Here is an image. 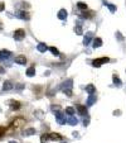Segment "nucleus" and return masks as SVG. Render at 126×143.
<instances>
[{"instance_id": "1", "label": "nucleus", "mask_w": 126, "mask_h": 143, "mask_svg": "<svg viewBox=\"0 0 126 143\" xmlns=\"http://www.w3.org/2000/svg\"><path fill=\"white\" fill-rule=\"evenodd\" d=\"M108 61H110L108 57L97 58V60H93V61H92V66H93V67H100V66H102L104 63H107Z\"/></svg>"}, {"instance_id": "8", "label": "nucleus", "mask_w": 126, "mask_h": 143, "mask_svg": "<svg viewBox=\"0 0 126 143\" xmlns=\"http://www.w3.org/2000/svg\"><path fill=\"white\" fill-rule=\"evenodd\" d=\"M67 10L66 9H61L59 12H58V14H57V17H58V19H61V20H64L66 18H67Z\"/></svg>"}, {"instance_id": "24", "label": "nucleus", "mask_w": 126, "mask_h": 143, "mask_svg": "<svg viewBox=\"0 0 126 143\" xmlns=\"http://www.w3.org/2000/svg\"><path fill=\"white\" fill-rule=\"evenodd\" d=\"M66 113H67V114H68V115H71V116H72V115L75 114V109H73V108H72V107L66 108Z\"/></svg>"}, {"instance_id": "3", "label": "nucleus", "mask_w": 126, "mask_h": 143, "mask_svg": "<svg viewBox=\"0 0 126 143\" xmlns=\"http://www.w3.org/2000/svg\"><path fill=\"white\" fill-rule=\"evenodd\" d=\"M54 114H56V119L58 124H66V115L63 114L62 112H54Z\"/></svg>"}, {"instance_id": "31", "label": "nucleus", "mask_w": 126, "mask_h": 143, "mask_svg": "<svg viewBox=\"0 0 126 143\" xmlns=\"http://www.w3.org/2000/svg\"><path fill=\"white\" fill-rule=\"evenodd\" d=\"M116 36H117V38H119L120 41H122V39H124V37L121 36V33H120V32H117V33H116Z\"/></svg>"}, {"instance_id": "19", "label": "nucleus", "mask_w": 126, "mask_h": 143, "mask_svg": "<svg viewBox=\"0 0 126 143\" xmlns=\"http://www.w3.org/2000/svg\"><path fill=\"white\" fill-rule=\"evenodd\" d=\"M91 38H92V33H87L83 38V44L84 46H88L90 42H91Z\"/></svg>"}, {"instance_id": "33", "label": "nucleus", "mask_w": 126, "mask_h": 143, "mask_svg": "<svg viewBox=\"0 0 126 143\" xmlns=\"http://www.w3.org/2000/svg\"><path fill=\"white\" fill-rule=\"evenodd\" d=\"M5 132V128H3V127H0V137L3 136V133Z\"/></svg>"}, {"instance_id": "37", "label": "nucleus", "mask_w": 126, "mask_h": 143, "mask_svg": "<svg viewBox=\"0 0 126 143\" xmlns=\"http://www.w3.org/2000/svg\"><path fill=\"white\" fill-rule=\"evenodd\" d=\"M1 27H3V25H1V22H0V28H1Z\"/></svg>"}, {"instance_id": "27", "label": "nucleus", "mask_w": 126, "mask_h": 143, "mask_svg": "<svg viewBox=\"0 0 126 143\" xmlns=\"http://www.w3.org/2000/svg\"><path fill=\"white\" fill-rule=\"evenodd\" d=\"M49 139V137H48V134H43L42 137H41V142L42 143H47V141Z\"/></svg>"}, {"instance_id": "18", "label": "nucleus", "mask_w": 126, "mask_h": 143, "mask_svg": "<svg viewBox=\"0 0 126 143\" xmlns=\"http://www.w3.org/2000/svg\"><path fill=\"white\" fill-rule=\"evenodd\" d=\"M86 91L90 94V95H93V94H95V91H96V87L92 85V84H90V85L86 86Z\"/></svg>"}, {"instance_id": "14", "label": "nucleus", "mask_w": 126, "mask_h": 143, "mask_svg": "<svg viewBox=\"0 0 126 143\" xmlns=\"http://www.w3.org/2000/svg\"><path fill=\"white\" fill-rule=\"evenodd\" d=\"M9 104H10V108H12L13 110H16V109H19V108H20V103H19V101L10 100V101H9Z\"/></svg>"}, {"instance_id": "16", "label": "nucleus", "mask_w": 126, "mask_h": 143, "mask_svg": "<svg viewBox=\"0 0 126 143\" xmlns=\"http://www.w3.org/2000/svg\"><path fill=\"white\" fill-rule=\"evenodd\" d=\"M14 86H13V84L10 82V81H5L4 82V85H3V90L4 91H9V90H12Z\"/></svg>"}, {"instance_id": "7", "label": "nucleus", "mask_w": 126, "mask_h": 143, "mask_svg": "<svg viewBox=\"0 0 126 143\" xmlns=\"http://www.w3.org/2000/svg\"><path fill=\"white\" fill-rule=\"evenodd\" d=\"M12 56V52L8 50H1L0 51V60H8Z\"/></svg>"}, {"instance_id": "10", "label": "nucleus", "mask_w": 126, "mask_h": 143, "mask_svg": "<svg viewBox=\"0 0 126 143\" xmlns=\"http://www.w3.org/2000/svg\"><path fill=\"white\" fill-rule=\"evenodd\" d=\"M47 50H48V47H47L45 43H39V44H37V51H39L41 53H44Z\"/></svg>"}, {"instance_id": "38", "label": "nucleus", "mask_w": 126, "mask_h": 143, "mask_svg": "<svg viewBox=\"0 0 126 143\" xmlns=\"http://www.w3.org/2000/svg\"><path fill=\"white\" fill-rule=\"evenodd\" d=\"M61 143H67V142H61Z\"/></svg>"}, {"instance_id": "5", "label": "nucleus", "mask_w": 126, "mask_h": 143, "mask_svg": "<svg viewBox=\"0 0 126 143\" xmlns=\"http://www.w3.org/2000/svg\"><path fill=\"white\" fill-rule=\"evenodd\" d=\"M72 84H73V81L72 80H67V81H64L62 85H61V89H62V91H66V90H72Z\"/></svg>"}, {"instance_id": "9", "label": "nucleus", "mask_w": 126, "mask_h": 143, "mask_svg": "<svg viewBox=\"0 0 126 143\" xmlns=\"http://www.w3.org/2000/svg\"><path fill=\"white\" fill-rule=\"evenodd\" d=\"M15 63L25 65L27 63V58H25V56H16V57H15Z\"/></svg>"}, {"instance_id": "34", "label": "nucleus", "mask_w": 126, "mask_h": 143, "mask_svg": "<svg viewBox=\"0 0 126 143\" xmlns=\"http://www.w3.org/2000/svg\"><path fill=\"white\" fill-rule=\"evenodd\" d=\"M4 10V3H0V12Z\"/></svg>"}, {"instance_id": "12", "label": "nucleus", "mask_w": 126, "mask_h": 143, "mask_svg": "<svg viewBox=\"0 0 126 143\" xmlns=\"http://www.w3.org/2000/svg\"><path fill=\"white\" fill-rule=\"evenodd\" d=\"M95 103H96V95H95V94H93V95H90L88 99H87V107H92Z\"/></svg>"}, {"instance_id": "32", "label": "nucleus", "mask_w": 126, "mask_h": 143, "mask_svg": "<svg viewBox=\"0 0 126 143\" xmlns=\"http://www.w3.org/2000/svg\"><path fill=\"white\" fill-rule=\"evenodd\" d=\"M82 18H90V15H88V13H82V15H81Z\"/></svg>"}, {"instance_id": "28", "label": "nucleus", "mask_w": 126, "mask_h": 143, "mask_svg": "<svg viewBox=\"0 0 126 143\" xmlns=\"http://www.w3.org/2000/svg\"><path fill=\"white\" fill-rule=\"evenodd\" d=\"M75 32H76L77 34H82V28H81V25H77V27H75Z\"/></svg>"}, {"instance_id": "26", "label": "nucleus", "mask_w": 126, "mask_h": 143, "mask_svg": "<svg viewBox=\"0 0 126 143\" xmlns=\"http://www.w3.org/2000/svg\"><path fill=\"white\" fill-rule=\"evenodd\" d=\"M49 51H50L54 56H59V51L57 50L56 47H49Z\"/></svg>"}, {"instance_id": "21", "label": "nucleus", "mask_w": 126, "mask_h": 143, "mask_svg": "<svg viewBox=\"0 0 126 143\" xmlns=\"http://www.w3.org/2000/svg\"><path fill=\"white\" fill-rule=\"evenodd\" d=\"M104 5L108 8L111 13H115V12H116V7H115L113 4H110V3H107V1H104Z\"/></svg>"}, {"instance_id": "13", "label": "nucleus", "mask_w": 126, "mask_h": 143, "mask_svg": "<svg viewBox=\"0 0 126 143\" xmlns=\"http://www.w3.org/2000/svg\"><path fill=\"white\" fill-rule=\"evenodd\" d=\"M49 139H52V141H61L62 139V136L61 134H58V133H50L48 134Z\"/></svg>"}, {"instance_id": "22", "label": "nucleus", "mask_w": 126, "mask_h": 143, "mask_svg": "<svg viewBox=\"0 0 126 143\" xmlns=\"http://www.w3.org/2000/svg\"><path fill=\"white\" fill-rule=\"evenodd\" d=\"M112 80H113V84H115L116 86L122 85V82H121V80H120V77L117 76V75H113V76H112Z\"/></svg>"}, {"instance_id": "35", "label": "nucleus", "mask_w": 126, "mask_h": 143, "mask_svg": "<svg viewBox=\"0 0 126 143\" xmlns=\"http://www.w3.org/2000/svg\"><path fill=\"white\" fill-rule=\"evenodd\" d=\"M4 72H5V68H4V67H1V66H0V73H4Z\"/></svg>"}, {"instance_id": "6", "label": "nucleus", "mask_w": 126, "mask_h": 143, "mask_svg": "<svg viewBox=\"0 0 126 143\" xmlns=\"http://www.w3.org/2000/svg\"><path fill=\"white\" fill-rule=\"evenodd\" d=\"M15 17H16V18H19V19H23V20H29V18H30L28 13H27V12H24V10L15 13Z\"/></svg>"}, {"instance_id": "29", "label": "nucleus", "mask_w": 126, "mask_h": 143, "mask_svg": "<svg viewBox=\"0 0 126 143\" xmlns=\"http://www.w3.org/2000/svg\"><path fill=\"white\" fill-rule=\"evenodd\" d=\"M50 108H52V110H53V112H56V110H57V112H59V110H61V107H59V105H52Z\"/></svg>"}, {"instance_id": "30", "label": "nucleus", "mask_w": 126, "mask_h": 143, "mask_svg": "<svg viewBox=\"0 0 126 143\" xmlns=\"http://www.w3.org/2000/svg\"><path fill=\"white\" fill-rule=\"evenodd\" d=\"M88 123H90V119L87 118V119H84V120H83V125H84V127H87V125H88Z\"/></svg>"}, {"instance_id": "36", "label": "nucleus", "mask_w": 126, "mask_h": 143, "mask_svg": "<svg viewBox=\"0 0 126 143\" xmlns=\"http://www.w3.org/2000/svg\"><path fill=\"white\" fill-rule=\"evenodd\" d=\"M9 143H18V142H15V141H10Z\"/></svg>"}, {"instance_id": "17", "label": "nucleus", "mask_w": 126, "mask_h": 143, "mask_svg": "<svg viewBox=\"0 0 126 143\" xmlns=\"http://www.w3.org/2000/svg\"><path fill=\"white\" fill-rule=\"evenodd\" d=\"M66 122H68L70 125H76V124L78 123V119H77V118H75V116L72 115V116H70L68 119H66Z\"/></svg>"}, {"instance_id": "15", "label": "nucleus", "mask_w": 126, "mask_h": 143, "mask_svg": "<svg viewBox=\"0 0 126 143\" xmlns=\"http://www.w3.org/2000/svg\"><path fill=\"white\" fill-rule=\"evenodd\" d=\"M33 134H35V129L34 128H28V129H25V130L23 132V136L24 137H29V136H33Z\"/></svg>"}, {"instance_id": "4", "label": "nucleus", "mask_w": 126, "mask_h": 143, "mask_svg": "<svg viewBox=\"0 0 126 143\" xmlns=\"http://www.w3.org/2000/svg\"><path fill=\"white\" fill-rule=\"evenodd\" d=\"M24 123H25V120L23 118H15L14 120H13V123H12V127L13 128H20Z\"/></svg>"}, {"instance_id": "23", "label": "nucleus", "mask_w": 126, "mask_h": 143, "mask_svg": "<svg viewBox=\"0 0 126 143\" xmlns=\"http://www.w3.org/2000/svg\"><path fill=\"white\" fill-rule=\"evenodd\" d=\"M35 75V68L34 67H29L28 70H27V76L28 77H33Z\"/></svg>"}, {"instance_id": "2", "label": "nucleus", "mask_w": 126, "mask_h": 143, "mask_svg": "<svg viewBox=\"0 0 126 143\" xmlns=\"http://www.w3.org/2000/svg\"><path fill=\"white\" fill-rule=\"evenodd\" d=\"M14 39L15 41H23L25 38V30L24 29H16L14 32Z\"/></svg>"}, {"instance_id": "25", "label": "nucleus", "mask_w": 126, "mask_h": 143, "mask_svg": "<svg viewBox=\"0 0 126 143\" xmlns=\"http://www.w3.org/2000/svg\"><path fill=\"white\" fill-rule=\"evenodd\" d=\"M77 7L79 8V9H82V10H86V9H87V4H84V3H82V1H78Z\"/></svg>"}, {"instance_id": "20", "label": "nucleus", "mask_w": 126, "mask_h": 143, "mask_svg": "<svg viewBox=\"0 0 126 143\" xmlns=\"http://www.w3.org/2000/svg\"><path fill=\"white\" fill-rule=\"evenodd\" d=\"M102 46V39L101 38H95V41H93V48H98V47H101Z\"/></svg>"}, {"instance_id": "11", "label": "nucleus", "mask_w": 126, "mask_h": 143, "mask_svg": "<svg viewBox=\"0 0 126 143\" xmlns=\"http://www.w3.org/2000/svg\"><path fill=\"white\" fill-rule=\"evenodd\" d=\"M76 108H77V112L81 115H83V116L84 115H87V108L84 107V105H77Z\"/></svg>"}]
</instances>
